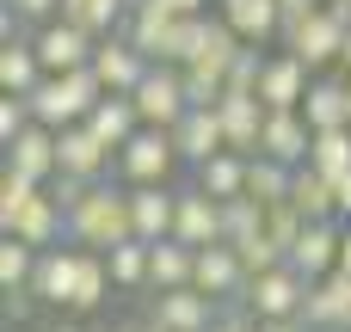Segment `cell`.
Here are the masks:
<instances>
[{
  "label": "cell",
  "mask_w": 351,
  "mask_h": 332,
  "mask_svg": "<svg viewBox=\"0 0 351 332\" xmlns=\"http://www.w3.org/2000/svg\"><path fill=\"white\" fill-rule=\"evenodd\" d=\"M68 240H74L80 253H111V246L136 240L130 185H93V191L68 209Z\"/></svg>",
  "instance_id": "6da1fadb"
},
{
  "label": "cell",
  "mask_w": 351,
  "mask_h": 332,
  "mask_svg": "<svg viewBox=\"0 0 351 332\" xmlns=\"http://www.w3.org/2000/svg\"><path fill=\"white\" fill-rule=\"evenodd\" d=\"M99 99H105V86H99L93 68H80V74H43V86L31 92V117L62 136V129L86 123V117L99 111Z\"/></svg>",
  "instance_id": "7a4b0ae2"
},
{
  "label": "cell",
  "mask_w": 351,
  "mask_h": 332,
  "mask_svg": "<svg viewBox=\"0 0 351 332\" xmlns=\"http://www.w3.org/2000/svg\"><path fill=\"white\" fill-rule=\"evenodd\" d=\"M308 277L302 271H290V265H278V271H265V277H253L247 283V296H241V308L253 314V320H302V308H308Z\"/></svg>",
  "instance_id": "3957f363"
},
{
  "label": "cell",
  "mask_w": 351,
  "mask_h": 332,
  "mask_svg": "<svg viewBox=\"0 0 351 332\" xmlns=\"http://www.w3.org/2000/svg\"><path fill=\"white\" fill-rule=\"evenodd\" d=\"M130 99H136V111H142V129H167V136H173V129L185 123V111H191L185 74H179V68H160V62L148 68V80H142Z\"/></svg>",
  "instance_id": "277c9868"
},
{
  "label": "cell",
  "mask_w": 351,
  "mask_h": 332,
  "mask_svg": "<svg viewBox=\"0 0 351 332\" xmlns=\"http://www.w3.org/2000/svg\"><path fill=\"white\" fill-rule=\"evenodd\" d=\"M346 37H351V25L333 12V6H321V12H315V18H308L284 49H290L308 74H327V68H339V62H346Z\"/></svg>",
  "instance_id": "5b68a950"
},
{
  "label": "cell",
  "mask_w": 351,
  "mask_h": 332,
  "mask_svg": "<svg viewBox=\"0 0 351 332\" xmlns=\"http://www.w3.org/2000/svg\"><path fill=\"white\" fill-rule=\"evenodd\" d=\"M173 166H179V148H173L167 129H142V136L117 154V173H123L130 191H136V185H173Z\"/></svg>",
  "instance_id": "8992f818"
},
{
  "label": "cell",
  "mask_w": 351,
  "mask_h": 332,
  "mask_svg": "<svg viewBox=\"0 0 351 332\" xmlns=\"http://www.w3.org/2000/svg\"><path fill=\"white\" fill-rule=\"evenodd\" d=\"M142 314L160 332H210L222 320V302H210L204 290H167V296H148Z\"/></svg>",
  "instance_id": "52a82bcc"
},
{
  "label": "cell",
  "mask_w": 351,
  "mask_h": 332,
  "mask_svg": "<svg viewBox=\"0 0 351 332\" xmlns=\"http://www.w3.org/2000/svg\"><path fill=\"white\" fill-rule=\"evenodd\" d=\"M93 55H99V37H86V31L68 25V18H56V25L37 31V62H43V74H80V68H93Z\"/></svg>",
  "instance_id": "ba28073f"
},
{
  "label": "cell",
  "mask_w": 351,
  "mask_h": 332,
  "mask_svg": "<svg viewBox=\"0 0 351 332\" xmlns=\"http://www.w3.org/2000/svg\"><path fill=\"white\" fill-rule=\"evenodd\" d=\"M321 74H308L290 49H278V55H265V74H259V105L265 111H302V99H308V86H315Z\"/></svg>",
  "instance_id": "9c48e42d"
},
{
  "label": "cell",
  "mask_w": 351,
  "mask_h": 332,
  "mask_svg": "<svg viewBox=\"0 0 351 332\" xmlns=\"http://www.w3.org/2000/svg\"><path fill=\"white\" fill-rule=\"evenodd\" d=\"M56 160H62V173L68 179H80V185H105V173H111V148L86 129V123H74V129H62L56 136Z\"/></svg>",
  "instance_id": "30bf717a"
},
{
  "label": "cell",
  "mask_w": 351,
  "mask_h": 332,
  "mask_svg": "<svg viewBox=\"0 0 351 332\" xmlns=\"http://www.w3.org/2000/svg\"><path fill=\"white\" fill-rule=\"evenodd\" d=\"M173 240H185V246H228L222 240V203L210 197V191H197V185H185L179 191V216H173Z\"/></svg>",
  "instance_id": "8fae6325"
},
{
  "label": "cell",
  "mask_w": 351,
  "mask_h": 332,
  "mask_svg": "<svg viewBox=\"0 0 351 332\" xmlns=\"http://www.w3.org/2000/svg\"><path fill=\"white\" fill-rule=\"evenodd\" d=\"M191 290H204L210 302H241L247 296V265H241V253L234 246H204L197 253V271H191Z\"/></svg>",
  "instance_id": "7c38bea8"
},
{
  "label": "cell",
  "mask_w": 351,
  "mask_h": 332,
  "mask_svg": "<svg viewBox=\"0 0 351 332\" xmlns=\"http://www.w3.org/2000/svg\"><path fill=\"white\" fill-rule=\"evenodd\" d=\"M216 117H222V136H228V154H259V136H265V105H259V92H222V105H216Z\"/></svg>",
  "instance_id": "4fadbf2b"
},
{
  "label": "cell",
  "mask_w": 351,
  "mask_h": 332,
  "mask_svg": "<svg viewBox=\"0 0 351 332\" xmlns=\"http://www.w3.org/2000/svg\"><path fill=\"white\" fill-rule=\"evenodd\" d=\"M148 68H154V62H148L130 37H105L99 55H93V74H99L105 92H136V86L148 80Z\"/></svg>",
  "instance_id": "5bb4252c"
},
{
  "label": "cell",
  "mask_w": 351,
  "mask_h": 332,
  "mask_svg": "<svg viewBox=\"0 0 351 332\" xmlns=\"http://www.w3.org/2000/svg\"><path fill=\"white\" fill-rule=\"evenodd\" d=\"M6 173H19V179H31V185H56V173H62V160H56V129L31 123L19 142H6Z\"/></svg>",
  "instance_id": "9a60e30c"
},
{
  "label": "cell",
  "mask_w": 351,
  "mask_h": 332,
  "mask_svg": "<svg viewBox=\"0 0 351 332\" xmlns=\"http://www.w3.org/2000/svg\"><path fill=\"white\" fill-rule=\"evenodd\" d=\"M130 216H136V240H142V246H160V240H173L179 191H173V185H136V191H130Z\"/></svg>",
  "instance_id": "2e32d148"
},
{
  "label": "cell",
  "mask_w": 351,
  "mask_h": 332,
  "mask_svg": "<svg viewBox=\"0 0 351 332\" xmlns=\"http://www.w3.org/2000/svg\"><path fill=\"white\" fill-rule=\"evenodd\" d=\"M308 148H315V129H308L302 111H271V117H265V136H259V154H265V160L308 166Z\"/></svg>",
  "instance_id": "e0dca14e"
},
{
  "label": "cell",
  "mask_w": 351,
  "mask_h": 332,
  "mask_svg": "<svg viewBox=\"0 0 351 332\" xmlns=\"http://www.w3.org/2000/svg\"><path fill=\"white\" fill-rule=\"evenodd\" d=\"M74 271H80V246H49V253L37 259V277H31V296H37L43 308L68 314V302H74Z\"/></svg>",
  "instance_id": "ac0fdd59"
},
{
  "label": "cell",
  "mask_w": 351,
  "mask_h": 332,
  "mask_svg": "<svg viewBox=\"0 0 351 332\" xmlns=\"http://www.w3.org/2000/svg\"><path fill=\"white\" fill-rule=\"evenodd\" d=\"M302 327L308 332H351V277L333 271L308 290V308H302Z\"/></svg>",
  "instance_id": "d6986e66"
},
{
  "label": "cell",
  "mask_w": 351,
  "mask_h": 332,
  "mask_svg": "<svg viewBox=\"0 0 351 332\" xmlns=\"http://www.w3.org/2000/svg\"><path fill=\"white\" fill-rule=\"evenodd\" d=\"M290 271H302L308 283L333 277V271H339V222H308L302 240L290 246Z\"/></svg>",
  "instance_id": "ffe728a7"
},
{
  "label": "cell",
  "mask_w": 351,
  "mask_h": 332,
  "mask_svg": "<svg viewBox=\"0 0 351 332\" xmlns=\"http://www.w3.org/2000/svg\"><path fill=\"white\" fill-rule=\"evenodd\" d=\"M86 129H93L111 154H123V148L142 136V111H136V99H130V92H105V99H99V111L86 117Z\"/></svg>",
  "instance_id": "44dd1931"
},
{
  "label": "cell",
  "mask_w": 351,
  "mask_h": 332,
  "mask_svg": "<svg viewBox=\"0 0 351 332\" xmlns=\"http://www.w3.org/2000/svg\"><path fill=\"white\" fill-rule=\"evenodd\" d=\"M6 234L25 240V246H37V253H49V246H62V234H68V209H62V203L49 197V185H43V191L31 197V209H25Z\"/></svg>",
  "instance_id": "7402d4cb"
},
{
  "label": "cell",
  "mask_w": 351,
  "mask_h": 332,
  "mask_svg": "<svg viewBox=\"0 0 351 332\" xmlns=\"http://www.w3.org/2000/svg\"><path fill=\"white\" fill-rule=\"evenodd\" d=\"M241 43H271V37H284V12H278V0H222V12H216Z\"/></svg>",
  "instance_id": "603a6c76"
},
{
  "label": "cell",
  "mask_w": 351,
  "mask_h": 332,
  "mask_svg": "<svg viewBox=\"0 0 351 332\" xmlns=\"http://www.w3.org/2000/svg\"><path fill=\"white\" fill-rule=\"evenodd\" d=\"M173 148H179V160H191V173H197L204 160L228 154V136H222V117H216V111H185V123L173 129Z\"/></svg>",
  "instance_id": "cb8c5ba5"
},
{
  "label": "cell",
  "mask_w": 351,
  "mask_h": 332,
  "mask_svg": "<svg viewBox=\"0 0 351 332\" xmlns=\"http://www.w3.org/2000/svg\"><path fill=\"white\" fill-rule=\"evenodd\" d=\"M346 74H321L315 86H308V99H302V117H308V129L321 136V129H351V99H346Z\"/></svg>",
  "instance_id": "d4e9b609"
},
{
  "label": "cell",
  "mask_w": 351,
  "mask_h": 332,
  "mask_svg": "<svg viewBox=\"0 0 351 332\" xmlns=\"http://www.w3.org/2000/svg\"><path fill=\"white\" fill-rule=\"evenodd\" d=\"M191 271H197V246H185V240H160V246H148V296L191 290Z\"/></svg>",
  "instance_id": "484cf974"
},
{
  "label": "cell",
  "mask_w": 351,
  "mask_h": 332,
  "mask_svg": "<svg viewBox=\"0 0 351 332\" xmlns=\"http://www.w3.org/2000/svg\"><path fill=\"white\" fill-rule=\"evenodd\" d=\"M0 86L6 99H31L43 86V62H37V43H0Z\"/></svg>",
  "instance_id": "4316f807"
},
{
  "label": "cell",
  "mask_w": 351,
  "mask_h": 332,
  "mask_svg": "<svg viewBox=\"0 0 351 332\" xmlns=\"http://www.w3.org/2000/svg\"><path fill=\"white\" fill-rule=\"evenodd\" d=\"M191 185H197V191H210L216 203H234V197H247V154H216V160H204Z\"/></svg>",
  "instance_id": "83f0119b"
},
{
  "label": "cell",
  "mask_w": 351,
  "mask_h": 332,
  "mask_svg": "<svg viewBox=\"0 0 351 332\" xmlns=\"http://www.w3.org/2000/svg\"><path fill=\"white\" fill-rule=\"evenodd\" d=\"M290 203L302 209V222H339V197H333V179H321L315 166H296Z\"/></svg>",
  "instance_id": "f1b7e54d"
},
{
  "label": "cell",
  "mask_w": 351,
  "mask_h": 332,
  "mask_svg": "<svg viewBox=\"0 0 351 332\" xmlns=\"http://www.w3.org/2000/svg\"><path fill=\"white\" fill-rule=\"evenodd\" d=\"M117 283H111V265H105V253H80V271H74V302H68V314H93V308H105V296H111Z\"/></svg>",
  "instance_id": "f546056e"
},
{
  "label": "cell",
  "mask_w": 351,
  "mask_h": 332,
  "mask_svg": "<svg viewBox=\"0 0 351 332\" xmlns=\"http://www.w3.org/2000/svg\"><path fill=\"white\" fill-rule=\"evenodd\" d=\"M62 18L105 43V37H117V25L130 18V0H62Z\"/></svg>",
  "instance_id": "4dcf8cb0"
},
{
  "label": "cell",
  "mask_w": 351,
  "mask_h": 332,
  "mask_svg": "<svg viewBox=\"0 0 351 332\" xmlns=\"http://www.w3.org/2000/svg\"><path fill=\"white\" fill-rule=\"evenodd\" d=\"M290 185H296V166L265 160V154L247 160V197H253V203H290Z\"/></svg>",
  "instance_id": "1f68e13d"
},
{
  "label": "cell",
  "mask_w": 351,
  "mask_h": 332,
  "mask_svg": "<svg viewBox=\"0 0 351 332\" xmlns=\"http://www.w3.org/2000/svg\"><path fill=\"white\" fill-rule=\"evenodd\" d=\"M308 166L321 173V179H351V129H321L315 136V148H308Z\"/></svg>",
  "instance_id": "d6a6232c"
},
{
  "label": "cell",
  "mask_w": 351,
  "mask_h": 332,
  "mask_svg": "<svg viewBox=\"0 0 351 332\" xmlns=\"http://www.w3.org/2000/svg\"><path fill=\"white\" fill-rule=\"evenodd\" d=\"M37 246H25V240H0V290H31V277H37Z\"/></svg>",
  "instance_id": "836d02e7"
},
{
  "label": "cell",
  "mask_w": 351,
  "mask_h": 332,
  "mask_svg": "<svg viewBox=\"0 0 351 332\" xmlns=\"http://www.w3.org/2000/svg\"><path fill=\"white\" fill-rule=\"evenodd\" d=\"M105 265H111V283H117V290H148V246H142V240L111 246Z\"/></svg>",
  "instance_id": "e575fe53"
},
{
  "label": "cell",
  "mask_w": 351,
  "mask_h": 332,
  "mask_svg": "<svg viewBox=\"0 0 351 332\" xmlns=\"http://www.w3.org/2000/svg\"><path fill=\"white\" fill-rule=\"evenodd\" d=\"M302 228H308V222H302V209H296V203H265V228H259L265 240H278V246L290 253V246L302 240Z\"/></svg>",
  "instance_id": "d590c367"
},
{
  "label": "cell",
  "mask_w": 351,
  "mask_h": 332,
  "mask_svg": "<svg viewBox=\"0 0 351 332\" xmlns=\"http://www.w3.org/2000/svg\"><path fill=\"white\" fill-rule=\"evenodd\" d=\"M37 191H43V185H31V179H19V173H0V228H12V222L31 209Z\"/></svg>",
  "instance_id": "8d00e7d4"
},
{
  "label": "cell",
  "mask_w": 351,
  "mask_h": 332,
  "mask_svg": "<svg viewBox=\"0 0 351 332\" xmlns=\"http://www.w3.org/2000/svg\"><path fill=\"white\" fill-rule=\"evenodd\" d=\"M31 123H37V117H31V99H0V148L19 142Z\"/></svg>",
  "instance_id": "74e56055"
},
{
  "label": "cell",
  "mask_w": 351,
  "mask_h": 332,
  "mask_svg": "<svg viewBox=\"0 0 351 332\" xmlns=\"http://www.w3.org/2000/svg\"><path fill=\"white\" fill-rule=\"evenodd\" d=\"M6 18H25V25H56V18H62V0H6Z\"/></svg>",
  "instance_id": "f35d334b"
},
{
  "label": "cell",
  "mask_w": 351,
  "mask_h": 332,
  "mask_svg": "<svg viewBox=\"0 0 351 332\" xmlns=\"http://www.w3.org/2000/svg\"><path fill=\"white\" fill-rule=\"evenodd\" d=\"M321 6H327V0H278V12H284V43H290V37H296V31L308 25V18H315Z\"/></svg>",
  "instance_id": "ab89813d"
},
{
  "label": "cell",
  "mask_w": 351,
  "mask_h": 332,
  "mask_svg": "<svg viewBox=\"0 0 351 332\" xmlns=\"http://www.w3.org/2000/svg\"><path fill=\"white\" fill-rule=\"evenodd\" d=\"M210 332H259V320H253L247 308H222V320H216Z\"/></svg>",
  "instance_id": "60d3db41"
},
{
  "label": "cell",
  "mask_w": 351,
  "mask_h": 332,
  "mask_svg": "<svg viewBox=\"0 0 351 332\" xmlns=\"http://www.w3.org/2000/svg\"><path fill=\"white\" fill-rule=\"evenodd\" d=\"M0 296H6V320H31V308H37L31 290H0Z\"/></svg>",
  "instance_id": "b9f144b4"
},
{
  "label": "cell",
  "mask_w": 351,
  "mask_h": 332,
  "mask_svg": "<svg viewBox=\"0 0 351 332\" xmlns=\"http://www.w3.org/2000/svg\"><path fill=\"white\" fill-rule=\"evenodd\" d=\"M160 6H167L173 18H210V12H204L210 0H160Z\"/></svg>",
  "instance_id": "7bdbcfd3"
},
{
  "label": "cell",
  "mask_w": 351,
  "mask_h": 332,
  "mask_svg": "<svg viewBox=\"0 0 351 332\" xmlns=\"http://www.w3.org/2000/svg\"><path fill=\"white\" fill-rule=\"evenodd\" d=\"M37 332H86V327H80V314H56L49 327H37Z\"/></svg>",
  "instance_id": "ee69618b"
},
{
  "label": "cell",
  "mask_w": 351,
  "mask_h": 332,
  "mask_svg": "<svg viewBox=\"0 0 351 332\" xmlns=\"http://www.w3.org/2000/svg\"><path fill=\"white\" fill-rule=\"evenodd\" d=\"M339 271L351 277V222H339Z\"/></svg>",
  "instance_id": "f6af8a7d"
},
{
  "label": "cell",
  "mask_w": 351,
  "mask_h": 332,
  "mask_svg": "<svg viewBox=\"0 0 351 332\" xmlns=\"http://www.w3.org/2000/svg\"><path fill=\"white\" fill-rule=\"evenodd\" d=\"M333 197H339V222H351V179H339V185H333Z\"/></svg>",
  "instance_id": "bcb514c9"
},
{
  "label": "cell",
  "mask_w": 351,
  "mask_h": 332,
  "mask_svg": "<svg viewBox=\"0 0 351 332\" xmlns=\"http://www.w3.org/2000/svg\"><path fill=\"white\" fill-rule=\"evenodd\" d=\"M259 332H308L302 320H259Z\"/></svg>",
  "instance_id": "7dc6e473"
},
{
  "label": "cell",
  "mask_w": 351,
  "mask_h": 332,
  "mask_svg": "<svg viewBox=\"0 0 351 332\" xmlns=\"http://www.w3.org/2000/svg\"><path fill=\"white\" fill-rule=\"evenodd\" d=\"M339 74H346V80H351V37H346V62H339Z\"/></svg>",
  "instance_id": "c3c4849f"
},
{
  "label": "cell",
  "mask_w": 351,
  "mask_h": 332,
  "mask_svg": "<svg viewBox=\"0 0 351 332\" xmlns=\"http://www.w3.org/2000/svg\"><path fill=\"white\" fill-rule=\"evenodd\" d=\"M105 332H142V327H136V320H123V327H105Z\"/></svg>",
  "instance_id": "681fc988"
},
{
  "label": "cell",
  "mask_w": 351,
  "mask_h": 332,
  "mask_svg": "<svg viewBox=\"0 0 351 332\" xmlns=\"http://www.w3.org/2000/svg\"><path fill=\"white\" fill-rule=\"evenodd\" d=\"M346 99H351V86H346Z\"/></svg>",
  "instance_id": "f907efd6"
}]
</instances>
